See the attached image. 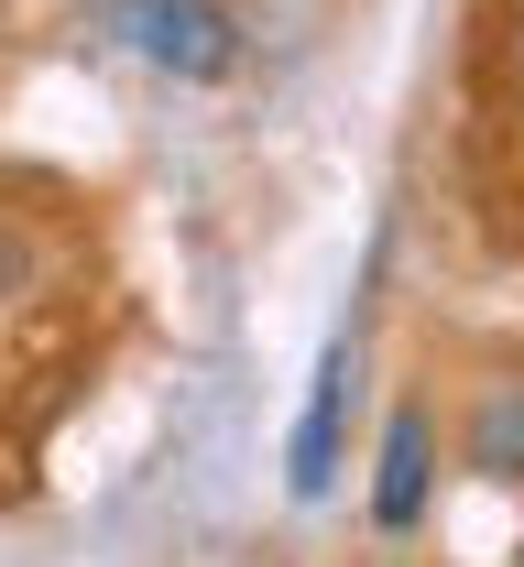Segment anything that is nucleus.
<instances>
[{"label":"nucleus","instance_id":"obj_3","mask_svg":"<svg viewBox=\"0 0 524 567\" xmlns=\"http://www.w3.org/2000/svg\"><path fill=\"white\" fill-rule=\"evenodd\" d=\"M339 425H350V339L317 360V393H306V415H296V492L306 502L339 481Z\"/></svg>","mask_w":524,"mask_h":567},{"label":"nucleus","instance_id":"obj_1","mask_svg":"<svg viewBox=\"0 0 524 567\" xmlns=\"http://www.w3.org/2000/svg\"><path fill=\"white\" fill-rule=\"evenodd\" d=\"M121 11V33H132V55L153 76H186V87H219L240 66V33H229L219 0H110Z\"/></svg>","mask_w":524,"mask_h":567},{"label":"nucleus","instance_id":"obj_4","mask_svg":"<svg viewBox=\"0 0 524 567\" xmlns=\"http://www.w3.org/2000/svg\"><path fill=\"white\" fill-rule=\"evenodd\" d=\"M470 458L503 470V481L524 470V404H514V393H492V415H481V447H470Z\"/></svg>","mask_w":524,"mask_h":567},{"label":"nucleus","instance_id":"obj_2","mask_svg":"<svg viewBox=\"0 0 524 567\" xmlns=\"http://www.w3.org/2000/svg\"><path fill=\"white\" fill-rule=\"evenodd\" d=\"M427 492H438V436H427V415H393L382 481H372V524L382 535H415V524H427Z\"/></svg>","mask_w":524,"mask_h":567}]
</instances>
